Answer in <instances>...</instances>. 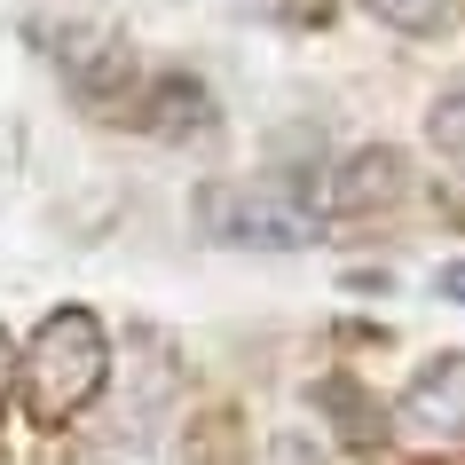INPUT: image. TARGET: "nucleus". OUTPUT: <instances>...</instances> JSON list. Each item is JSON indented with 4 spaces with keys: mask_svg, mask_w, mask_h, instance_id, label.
Wrapping results in <instances>:
<instances>
[{
    "mask_svg": "<svg viewBox=\"0 0 465 465\" xmlns=\"http://www.w3.org/2000/svg\"><path fill=\"white\" fill-rule=\"evenodd\" d=\"M434 292H441V300H458V308H465V261H441V269H434Z\"/></svg>",
    "mask_w": 465,
    "mask_h": 465,
    "instance_id": "9",
    "label": "nucleus"
},
{
    "mask_svg": "<svg viewBox=\"0 0 465 465\" xmlns=\"http://www.w3.org/2000/svg\"><path fill=\"white\" fill-rule=\"evenodd\" d=\"M134 126H150L158 143H190V134H213V87L197 72H158L143 79V95L126 111Z\"/></svg>",
    "mask_w": 465,
    "mask_h": 465,
    "instance_id": "6",
    "label": "nucleus"
},
{
    "mask_svg": "<svg viewBox=\"0 0 465 465\" xmlns=\"http://www.w3.org/2000/svg\"><path fill=\"white\" fill-rule=\"evenodd\" d=\"M103 379H111V340H103V323L87 316V308L40 316L32 347L16 355V387H25L32 426H72V418L103 394Z\"/></svg>",
    "mask_w": 465,
    "mask_h": 465,
    "instance_id": "1",
    "label": "nucleus"
},
{
    "mask_svg": "<svg viewBox=\"0 0 465 465\" xmlns=\"http://www.w3.org/2000/svg\"><path fill=\"white\" fill-rule=\"evenodd\" d=\"M8 394H16V340L0 331V418H8Z\"/></svg>",
    "mask_w": 465,
    "mask_h": 465,
    "instance_id": "10",
    "label": "nucleus"
},
{
    "mask_svg": "<svg viewBox=\"0 0 465 465\" xmlns=\"http://www.w3.org/2000/svg\"><path fill=\"white\" fill-rule=\"evenodd\" d=\"M79 465H150V458H143V450H87Z\"/></svg>",
    "mask_w": 465,
    "mask_h": 465,
    "instance_id": "11",
    "label": "nucleus"
},
{
    "mask_svg": "<svg viewBox=\"0 0 465 465\" xmlns=\"http://www.w3.org/2000/svg\"><path fill=\"white\" fill-rule=\"evenodd\" d=\"M402 190H411L402 150L394 143H363V150H347L340 166L323 173V213L331 221H371V213H387V205H402Z\"/></svg>",
    "mask_w": 465,
    "mask_h": 465,
    "instance_id": "5",
    "label": "nucleus"
},
{
    "mask_svg": "<svg viewBox=\"0 0 465 465\" xmlns=\"http://www.w3.org/2000/svg\"><path fill=\"white\" fill-rule=\"evenodd\" d=\"M197 213L221 245H261V252H300L316 245V197L300 182H276V173H252V182H213L197 197Z\"/></svg>",
    "mask_w": 465,
    "mask_h": 465,
    "instance_id": "2",
    "label": "nucleus"
},
{
    "mask_svg": "<svg viewBox=\"0 0 465 465\" xmlns=\"http://www.w3.org/2000/svg\"><path fill=\"white\" fill-rule=\"evenodd\" d=\"M363 8L394 32H441L450 25V0H363Z\"/></svg>",
    "mask_w": 465,
    "mask_h": 465,
    "instance_id": "8",
    "label": "nucleus"
},
{
    "mask_svg": "<svg viewBox=\"0 0 465 465\" xmlns=\"http://www.w3.org/2000/svg\"><path fill=\"white\" fill-rule=\"evenodd\" d=\"M55 72L72 79L79 103H95V111H111V119H119V103L134 111V95H143L134 48H126L119 32H64V40H55Z\"/></svg>",
    "mask_w": 465,
    "mask_h": 465,
    "instance_id": "4",
    "label": "nucleus"
},
{
    "mask_svg": "<svg viewBox=\"0 0 465 465\" xmlns=\"http://www.w3.org/2000/svg\"><path fill=\"white\" fill-rule=\"evenodd\" d=\"M387 441L418 465H465V355L418 363V379L387 411Z\"/></svg>",
    "mask_w": 465,
    "mask_h": 465,
    "instance_id": "3",
    "label": "nucleus"
},
{
    "mask_svg": "<svg viewBox=\"0 0 465 465\" xmlns=\"http://www.w3.org/2000/svg\"><path fill=\"white\" fill-rule=\"evenodd\" d=\"M426 143H434L441 158L465 173V87H458V95H441L434 111H426Z\"/></svg>",
    "mask_w": 465,
    "mask_h": 465,
    "instance_id": "7",
    "label": "nucleus"
}]
</instances>
